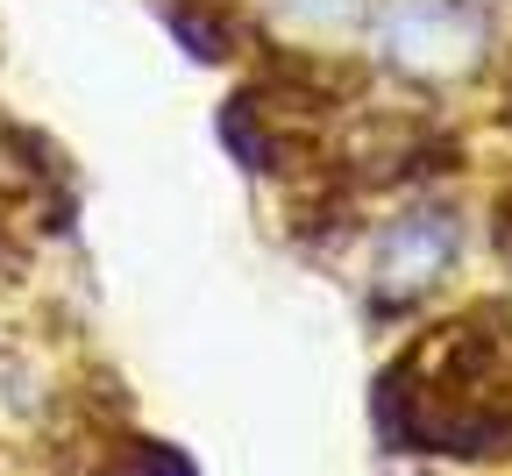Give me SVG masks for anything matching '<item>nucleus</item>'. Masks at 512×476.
Segmentation results:
<instances>
[{"label":"nucleus","instance_id":"obj_3","mask_svg":"<svg viewBox=\"0 0 512 476\" xmlns=\"http://www.w3.org/2000/svg\"><path fill=\"white\" fill-rule=\"evenodd\" d=\"M157 15L171 29V43L192 64H235L249 43V22L228 8V0H157Z\"/></svg>","mask_w":512,"mask_h":476},{"label":"nucleus","instance_id":"obj_4","mask_svg":"<svg viewBox=\"0 0 512 476\" xmlns=\"http://www.w3.org/2000/svg\"><path fill=\"white\" fill-rule=\"evenodd\" d=\"M93 476H192V462L171 441H121V448H107V462Z\"/></svg>","mask_w":512,"mask_h":476},{"label":"nucleus","instance_id":"obj_5","mask_svg":"<svg viewBox=\"0 0 512 476\" xmlns=\"http://www.w3.org/2000/svg\"><path fill=\"white\" fill-rule=\"evenodd\" d=\"M278 15H292V22H342L356 0H271Z\"/></svg>","mask_w":512,"mask_h":476},{"label":"nucleus","instance_id":"obj_2","mask_svg":"<svg viewBox=\"0 0 512 476\" xmlns=\"http://www.w3.org/2000/svg\"><path fill=\"white\" fill-rule=\"evenodd\" d=\"M463 256V221L448 207H406L392 228L377 235V256H370V285L384 306H406V299H427Z\"/></svg>","mask_w":512,"mask_h":476},{"label":"nucleus","instance_id":"obj_1","mask_svg":"<svg viewBox=\"0 0 512 476\" xmlns=\"http://www.w3.org/2000/svg\"><path fill=\"white\" fill-rule=\"evenodd\" d=\"M484 43H491V29L470 0H384L377 22H370V50L399 79H420V86L477 72Z\"/></svg>","mask_w":512,"mask_h":476}]
</instances>
